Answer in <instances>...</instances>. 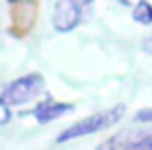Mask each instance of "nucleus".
Listing matches in <instances>:
<instances>
[{
	"instance_id": "nucleus-1",
	"label": "nucleus",
	"mask_w": 152,
	"mask_h": 150,
	"mask_svg": "<svg viewBox=\"0 0 152 150\" xmlns=\"http://www.w3.org/2000/svg\"><path fill=\"white\" fill-rule=\"evenodd\" d=\"M126 113V106L124 104H117L113 108L103 110V111L92 113L81 120L75 122L73 125H69L67 129H64L58 136H57V143H66V141H73L76 138H83L94 133H99L103 129H108L115 125Z\"/></svg>"
},
{
	"instance_id": "nucleus-2",
	"label": "nucleus",
	"mask_w": 152,
	"mask_h": 150,
	"mask_svg": "<svg viewBox=\"0 0 152 150\" xmlns=\"http://www.w3.org/2000/svg\"><path fill=\"white\" fill-rule=\"evenodd\" d=\"M42 90H44V78L41 74L30 73V74L20 76L11 83H7L0 92V106L14 108V106L27 104L39 97Z\"/></svg>"
},
{
	"instance_id": "nucleus-3",
	"label": "nucleus",
	"mask_w": 152,
	"mask_h": 150,
	"mask_svg": "<svg viewBox=\"0 0 152 150\" xmlns=\"http://www.w3.org/2000/svg\"><path fill=\"white\" fill-rule=\"evenodd\" d=\"M88 2H76V0H60L53 4L51 23L53 28L60 34L71 32L83 21L85 9H88Z\"/></svg>"
},
{
	"instance_id": "nucleus-4",
	"label": "nucleus",
	"mask_w": 152,
	"mask_h": 150,
	"mask_svg": "<svg viewBox=\"0 0 152 150\" xmlns=\"http://www.w3.org/2000/svg\"><path fill=\"white\" fill-rule=\"evenodd\" d=\"M96 150H152V129L120 131Z\"/></svg>"
},
{
	"instance_id": "nucleus-5",
	"label": "nucleus",
	"mask_w": 152,
	"mask_h": 150,
	"mask_svg": "<svg viewBox=\"0 0 152 150\" xmlns=\"http://www.w3.org/2000/svg\"><path fill=\"white\" fill-rule=\"evenodd\" d=\"M73 110H75V106L69 104V103H60V101H55V99H42L34 106V110L30 113L39 124H48L51 120H57V118L67 115Z\"/></svg>"
},
{
	"instance_id": "nucleus-6",
	"label": "nucleus",
	"mask_w": 152,
	"mask_h": 150,
	"mask_svg": "<svg viewBox=\"0 0 152 150\" xmlns=\"http://www.w3.org/2000/svg\"><path fill=\"white\" fill-rule=\"evenodd\" d=\"M133 20L142 25H152V4L138 2L133 9Z\"/></svg>"
},
{
	"instance_id": "nucleus-7",
	"label": "nucleus",
	"mask_w": 152,
	"mask_h": 150,
	"mask_svg": "<svg viewBox=\"0 0 152 150\" xmlns=\"http://www.w3.org/2000/svg\"><path fill=\"white\" fill-rule=\"evenodd\" d=\"M134 120H136V122H143V124L152 122V110L151 108H147V110H140V111L136 113Z\"/></svg>"
},
{
	"instance_id": "nucleus-8",
	"label": "nucleus",
	"mask_w": 152,
	"mask_h": 150,
	"mask_svg": "<svg viewBox=\"0 0 152 150\" xmlns=\"http://www.w3.org/2000/svg\"><path fill=\"white\" fill-rule=\"evenodd\" d=\"M142 50H143L145 53L152 55V36H147V37L142 41Z\"/></svg>"
}]
</instances>
